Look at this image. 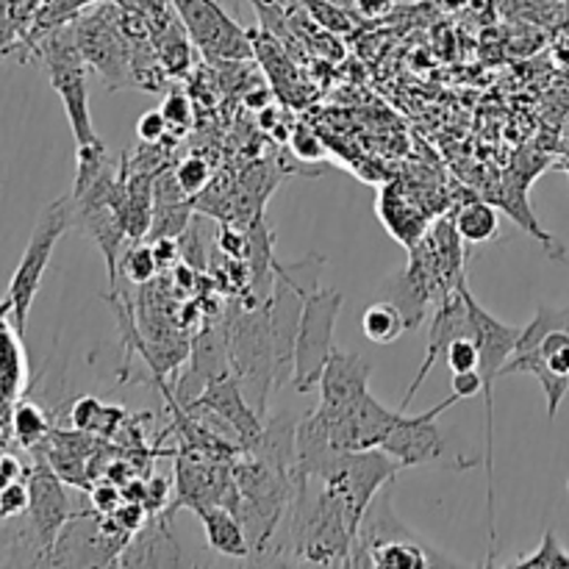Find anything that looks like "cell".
I'll return each mask as SVG.
<instances>
[{"instance_id": "obj_21", "label": "cell", "mask_w": 569, "mask_h": 569, "mask_svg": "<svg viewBox=\"0 0 569 569\" xmlns=\"http://www.w3.org/2000/svg\"><path fill=\"white\" fill-rule=\"evenodd\" d=\"M122 409L114 406H103L92 395H83L72 403L70 409V422L76 428V433H100V437H109L117 431V426L122 422Z\"/></svg>"}, {"instance_id": "obj_11", "label": "cell", "mask_w": 569, "mask_h": 569, "mask_svg": "<svg viewBox=\"0 0 569 569\" xmlns=\"http://www.w3.org/2000/svg\"><path fill=\"white\" fill-rule=\"evenodd\" d=\"M183 28L209 59L242 61L253 56V39L222 11L217 0H170Z\"/></svg>"}, {"instance_id": "obj_31", "label": "cell", "mask_w": 569, "mask_h": 569, "mask_svg": "<svg viewBox=\"0 0 569 569\" xmlns=\"http://www.w3.org/2000/svg\"><path fill=\"white\" fill-rule=\"evenodd\" d=\"M292 148L298 150L300 159H309V161H320L326 156V148L320 144V139L309 131V128L298 126L295 128V137H292Z\"/></svg>"}, {"instance_id": "obj_16", "label": "cell", "mask_w": 569, "mask_h": 569, "mask_svg": "<svg viewBox=\"0 0 569 569\" xmlns=\"http://www.w3.org/2000/svg\"><path fill=\"white\" fill-rule=\"evenodd\" d=\"M183 556L178 550L176 537L167 526V515H153L144 520L139 531L131 533L128 545L122 548L117 567H181Z\"/></svg>"}, {"instance_id": "obj_26", "label": "cell", "mask_w": 569, "mask_h": 569, "mask_svg": "<svg viewBox=\"0 0 569 569\" xmlns=\"http://www.w3.org/2000/svg\"><path fill=\"white\" fill-rule=\"evenodd\" d=\"M176 181H178V187L183 189V194H187V198H192V194H200L206 187H209L211 167L206 164L203 159H198V156H192V159H187L178 164Z\"/></svg>"}, {"instance_id": "obj_1", "label": "cell", "mask_w": 569, "mask_h": 569, "mask_svg": "<svg viewBox=\"0 0 569 569\" xmlns=\"http://www.w3.org/2000/svg\"><path fill=\"white\" fill-rule=\"evenodd\" d=\"M526 372L542 387L548 400V417L559 415L569 392V303L561 309L542 303L517 342L515 356L506 361L503 376Z\"/></svg>"}, {"instance_id": "obj_29", "label": "cell", "mask_w": 569, "mask_h": 569, "mask_svg": "<svg viewBox=\"0 0 569 569\" xmlns=\"http://www.w3.org/2000/svg\"><path fill=\"white\" fill-rule=\"evenodd\" d=\"M28 500H31V495H28V481H22V478H17V481H11L9 487L0 489L3 520H14V517L26 515Z\"/></svg>"}, {"instance_id": "obj_25", "label": "cell", "mask_w": 569, "mask_h": 569, "mask_svg": "<svg viewBox=\"0 0 569 569\" xmlns=\"http://www.w3.org/2000/svg\"><path fill=\"white\" fill-rule=\"evenodd\" d=\"M126 272L128 281L133 283H148L150 278L159 270V261H156L153 244H137V248L128 250V256H120V267L117 272Z\"/></svg>"}, {"instance_id": "obj_10", "label": "cell", "mask_w": 569, "mask_h": 569, "mask_svg": "<svg viewBox=\"0 0 569 569\" xmlns=\"http://www.w3.org/2000/svg\"><path fill=\"white\" fill-rule=\"evenodd\" d=\"M28 517H31L33 545H37V565H50L61 528L72 517L70 500H67L61 476L53 470L48 456H33V467L28 470Z\"/></svg>"}, {"instance_id": "obj_13", "label": "cell", "mask_w": 569, "mask_h": 569, "mask_svg": "<svg viewBox=\"0 0 569 569\" xmlns=\"http://www.w3.org/2000/svg\"><path fill=\"white\" fill-rule=\"evenodd\" d=\"M187 409H200L206 415L217 417L228 431L233 433L237 445L242 450H250L259 442L261 431H264V417L250 406L248 395H244L242 383L233 376V370H226L217 376L209 387L203 389L198 400Z\"/></svg>"}, {"instance_id": "obj_5", "label": "cell", "mask_w": 569, "mask_h": 569, "mask_svg": "<svg viewBox=\"0 0 569 569\" xmlns=\"http://www.w3.org/2000/svg\"><path fill=\"white\" fill-rule=\"evenodd\" d=\"M76 226V206H72V194L64 198H56L53 203H48L39 214L37 226H33L31 239H28L26 250L20 256V264H17L14 276H11L9 289H6V298L0 303V315L11 311L14 317L17 333H26V320L28 311H31L33 298H37L39 287H42V276L50 264V256H53L56 244L64 237L67 228Z\"/></svg>"}, {"instance_id": "obj_9", "label": "cell", "mask_w": 569, "mask_h": 569, "mask_svg": "<svg viewBox=\"0 0 569 569\" xmlns=\"http://www.w3.org/2000/svg\"><path fill=\"white\" fill-rule=\"evenodd\" d=\"M459 403L456 395L445 398L442 403L433 406V409L422 411L417 417H406L392 428V433L387 437V442L381 445L392 459H398L406 467H420V465H445L450 470H472L478 465L476 459H465V456L453 453L448 445L445 431H439L437 420L450 409V406Z\"/></svg>"}, {"instance_id": "obj_7", "label": "cell", "mask_w": 569, "mask_h": 569, "mask_svg": "<svg viewBox=\"0 0 569 569\" xmlns=\"http://www.w3.org/2000/svg\"><path fill=\"white\" fill-rule=\"evenodd\" d=\"M70 22L83 61L98 72L100 81L109 89L131 87L133 50L122 28L120 3H103Z\"/></svg>"}, {"instance_id": "obj_6", "label": "cell", "mask_w": 569, "mask_h": 569, "mask_svg": "<svg viewBox=\"0 0 569 569\" xmlns=\"http://www.w3.org/2000/svg\"><path fill=\"white\" fill-rule=\"evenodd\" d=\"M400 470H403V465L392 459L383 448L353 450V453H339L331 461V467L322 472L320 483L342 503L350 531L359 537L365 511L370 509L376 495L398 478Z\"/></svg>"}, {"instance_id": "obj_27", "label": "cell", "mask_w": 569, "mask_h": 569, "mask_svg": "<svg viewBox=\"0 0 569 569\" xmlns=\"http://www.w3.org/2000/svg\"><path fill=\"white\" fill-rule=\"evenodd\" d=\"M445 365L450 367V372L478 370V365H481V350H478L476 337L453 339L450 348L445 350Z\"/></svg>"}, {"instance_id": "obj_19", "label": "cell", "mask_w": 569, "mask_h": 569, "mask_svg": "<svg viewBox=\"0 0 569 569\" xmlns=\"http://www.w3.org/2000/svg\"><path fill=\"white\" fill-rule=\"evenodd\" d=\"M156 53H159L161 67L170 78H183L192 67V37H187L183 22L178 26L176 20L167 22L161 31L153 33Z\"/></svg>"}, {"instance_id": "obj_2", "label": "cell", "mask_w": 569, "mask_h": 569, "mask_svg": "<svg viewBox=\"0 0 569 569\" xmlns=\"http://www.w3.org/2000/svg\"><path fill=\"white\" fill-rule=\"evenodd\" d=\"M326 259L317 253L306 259L281 264L276 261V281L267 298V320H270L272 350H276V389L287 387L292 381L295 361V339H298L300 315H303L306 298L320 289V276Z\"/></svg>"}, {"instance_id": "obj_28", "label": "cell", "mask_w": 569, "mask_h": 569, "mask_svg": "<svg viewBox=\"0 0 569 569\" xmlns=\"http://www.w3.org/2000/svg\"><path fill=\"white\" fill-rule=\"evenodd\" d=\"M161 114H164L167 126H170L172 131H187V128L192 126V117H194L192 100H189L183 92H176V89H172V92L164 98V103H161Z\"/></svg>"}, {"instance_id": "obj_12", "label": "cell", "mask_w": 569, "mask_h": 569, "mask_svg": "<svg viewBox=\"0 0 569 569\" xmlns=\"http://www.w3.org/2000/svg\"><path fill=\"white\" fill-rule=\"evenodd\" d=\"M320 417L326 420L328 437L339 453H353V450H372L381 448L392 428L403 420V411H392L372 398L370 392L361 395L350 406L339 411H328L317 406Z\"/></svg>"}, {"instance_id": "obj_36", "label": "cell", "mask_w": 569, "mask_h": 569, "mask_svg": "<svg viewBox=\"0 0 569 569\" xmlns=\"http://www.w3.org/2000/svg\"><path fill=\"white\" fill-rule=\"evenodd\" d=\"M565 139L569 142V117L565 120Z\"/></svg>"}, {"instance_id": "obj_33", "label": "cell", "mask_w": 569, "mask_h": 569, "mask_svg": "<svg viewBox=\"0 0 569 569\" xmlns=\"http://www.w3.org/2000/svg\"><path fill=\"white\" fill-rule=\"evenodd\" d=\"M120 506H122V498H120V489L117 487L100 483V487L92 489V509L98 511V515L111 517L117 509H120Z\"/></svg>"}, {"instance_id": "obj_4", "label": "cell", "mask_w": 569, "mask_h": 569, "mask_svg": "<svg viewBox=\"0 0 569 569\" xmlns=\"http://www.w3.org/2000/svg\"><path fill=\"white\" fill-rule=\"evenodd\" d=\"M37 53L39 59H42L44 70H48L50 87L59 94L61 106H64L67 122H70L78 148L100 144L98 131H94L92 126V114H89V64L83 61L81 50H78L72 22L48 28V31L42 33V39L37 42Z\"/></svg>"}, {"instance_id": "obj_20", "label": "cell", "mask_w": 569, "mask_h": 569, "mask_svg": "<svg viewBox=\"0 0 569 569\" xmlns=\"http://www.w3.org/2000/svg\"><path fill=\"white\" fill-rule=\"evenodd\" d=\"M456 231H459L461 242L467 244L495 242L500 233L498 209L483 203V200H472V203L461 206L459 214H456Z\"/></svg>"}, {"instance_id": "obj_8", "label": "cell", "mask_w": 569, "mask_h": 569, "mask_svg": "<svg viewBox=\"0 0 569 569\" xmlns=\"http://www.w3.org/2000/svg\"><path fill=\"white\" fill-rule=\"evenodd\" d=\"M342 292L337 289H317L306 298L303 315H300L298 339H295L292 381L289 387L298 395L311 392L320 383L326 361L333 353V328H337L339 311H342Z\"/></svg>"}, {"instance_id": "obj_15", "label": "cell", "mask_w": 569, "mask_h": 569, "mask_svg": "<svg viewBox=\"0 0 569 569\" xmlns=\"http://www.w3.org/2000/svg\"><path fill=\"white\" fill-rule=\"evenodd\" d=\"M370 376L372 365L361 353H345V350L333 348L331 359L326 361L320 383V406L328 411H339L359 400L361 395L370 392Z\"/></svg>"}, {"instance_id": "obj_38", "label": "cell", "mask_w": 569, "mask_h": 569, "mask_svg": "<svg viewBox=\"0 0 569 569\" xmlns=\"http://www.w3.org/2000/svg\"><path fill=\"white\" fill-rule=\"evenodd\" d=\"M567 489H569V483H567Z\"/></svg>"}, {"instance_id": "obj_37", "label": "cell", "mask_w": 569, "mask_h": 569, "mask_svg": "<svg viewBox=\"0 0 569 569\" xmlns=\"http://www.w3.org/2000/svg\"><path fill=\"white\" fill-rule=\"evenodd\" d=\"M0 520H3V506H0Z\"/></svg>"}, {"instance_id": "obj_24", "label": "cell", "mask_w": 569, "mask_h": 569, "mask_svg": "<svg viewBox=\"0 0 569 569\" xmlns=\"http://www.w3.org/2000/svg\"><path fill=\"white\" fill-rule=\"evenodd\" d=\"M515 567L520 569H569V553L565 550V545L559 542L553 528H548L539 542V548L533 553L522 556Z\"/></svg>"}, {"instance_id": "obj_30", "label": "cell", "mask_w": 569, "mask_h": 569, "mask_svg": "<svg viewBox=\"0 0 569 569\" xmlns=\"http://www.w3.org/2000/svg\"><path fill=\"white\" fill-rule=\"evenodd\" d=\"M167 131H170V126H167V120H164V114H161V109L144 111V114L139 117L137 137L142 139L144 144H159L161 139L167 137Z\"/></svg>"}, {"instance_id": "obj_34", "label": "cell", "mask_w": 569, "mask_h": 569, "mask_svg": "<svg viewBox=\"0 0 569 569\" xmlns=\"http://www.w3.org/2000/svg\"><path fill=\"white\" fill-rule=\"evenodd\" d=\"M353 6L361 17L376 20V17H387L395 9V0H353Z\"/></svg>"}, {"instance_id": "obj_14", "label": "cell", "mask_w": 569, "mask_h": 569, "mask_svg": "<svg viewBox=\"0 0 569 569\" xmlns=\"http://www.w3.org/2000/svg\"><path fill=\"white\" fill-rule=\"evenodd\" d=\"M461 337H476L472 333V317L470 306H467L465 292H461V283L453 289V292L442 295L437 311L431 317V328H428V353L422 359L420 370H417L415 381H411L409 392H406L403 403H400V411L409 409V403L415 400V395L420 392V383L431 376V370L437 367L439 359H445V350L450 348L453 339Z\"/></svg>"}, {"instance_id": "obj_35", "label": "cell", "mask_w": 569, "mask_h": 569, "mask_svg": "<svg viewBox=\"0 0 569 569\" xmlns=\"http://www.w3.org/2000/svg\"><path fill=\"white\" fill-rule=\"evenodd\" d=\"M22 476H26V470L20 467V461L11 459V456H0V489H6L11 481Z\"/></svg>"}, {"instance_id": "obj_22", "label": "cell", "mask_w": 569, "mask_h": 569, "mask_svg": "<svg viewBox=\"0 0 569 569\" xmlns=\"http://www.w3.org/2000/svg\"><path fill=\"white\" fill-rule=\"evenodd\" d=\"M361 328L372 345H389L406 331V320L398 306H392L389 300H376L361 317Z\"/></svg>"}, {"instance_id": "obj_23", "label": "cell", "mask_w": 569, "mask_h": 569, "mask_svg": "<svg viewBox=\"0 0 569 569\" xmlns=\"http://www.w3.org/2000/svg\"><path fill=\"white\" fill-rule=\"evenodd\" d=\"M11 426H14L17 442H20L22 448H28V450H37L39 445L48 442V437H50L48 417H44V411L39 409V406H33V403L17 406Z\"/></svg>"}, {"instance_id": "obj_18", "label": "cell", "mask_w": 569, "mask_h": 569, "mask_svg": "<svg viewBox=\"0 0 569 569\" xmlns=\"http://www.w3.org/2000/svg\"><path fill=\"white\" fill-rule=\"evenodd\" d=\"M448 565L442 553L422 542L417 533L409 537H395L387 542H378L376 548L367 550L365 567H381V569H426Z\"/></svg>"}, {"instance_id": "obj_32", "label": "cell", "mask_w": 569, "mask_h": 569, "mask_svg": "<svg viewBox=\"0 0 569 569\" xmlns=\"http://www.w3.org/2000/svg\"><path fill=\"white\" fill-rule=\"evenodd\" d=\"M453 395L459 400H470V398H476V395H483L481 370L453 372Z\"/></svg>"}, {"instance_id": "obj_17", "label": "cell", "mask_w": 569, "mask_h": 569, "mask_svg": "<svg viewBox=\"0 0 569 569\" xmlns=\"http://www.w3.org/2000/svg\"><path fill=\"white\" fill-rule=\"evenodd\" d=\"M198 517L203 520L206 539H209V545L217 553L231 556V559H248L253 553L242 517L233 509L222 503H211L198 509Z\"/></svg>"}, {"instance_id": "obj_3", "label": "cell", "mask_w": 569, "mask_h": 569, "mask_svg": "<svg viewBox=\"0 0 569 569\" xmlns=\"http://www.w3.org/2000/svg\"><path fill=\"white\" fill-rule=\"evenodd\" d=\"M226 342L233 376L242 383L250 406L264 417L267 403H270V387H276V350H272L267 306L250 303L228 317Z\"/></svg>"}]
</instances>
